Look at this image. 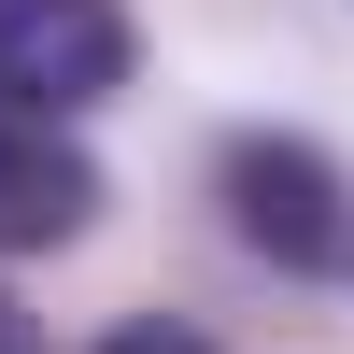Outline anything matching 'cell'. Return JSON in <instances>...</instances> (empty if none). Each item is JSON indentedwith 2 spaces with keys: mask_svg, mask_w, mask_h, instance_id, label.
<instances>
[{
  "mask_svg": "<svg viewBox=\"0 0 354 354\" xmlns=\"http://www.w3.org/2000/svg\"><path fill=\"white\" fill-rule=\"evenodd\" d=\"M213 185H227V227H241L270 270H326V255L354 241L340 227V170L312 156V142H283V128H241L213 156Z\"/></svg>",
  "mask_w": 354,
  "mask_h": 354,
  "instance_id": "2",
  "label": "cell"
},
{
  "mask_svg": "<svg viewBox=\"0 0 354 354\" xmlns=\"http://www.w3.org/2000/svg\"><path fill=\"white\" fill-rule=\"evenodd\" d=\"M113 85H128V0H0V128H57Z\"/></svg>",
  "mask_w": 354,
  "mask_h": 354,
  "instance_id": "1",
  "label": "cell"
},
{
  "mask_svg": "<svg viewBox=\"0 0 354 354\" xmlns=\"http://www.w3.org/2000/svg\"><path fill=\"white\" fill-rule=\"evenodd\" d=\"M0 354H43V340H28V312H15V298H0Z\"/></svg>",
  "mask_w": 354,
  "mask_h": 354,
  "instance_id": "5",
  "label": "cell"
},
{
  "mask_svg": "<svg viewBox=\"0 0 354 354\" xmlns=\"http://www.w3.org/2000/svg\"><path fill=\"white\" fill-rule=\"evenodd\" d=\"M100 354H213V340H198V326H113Z\"/></svg>",
  "mask_w": 354,
  "mask_h": 354,
  "instance_id": "4",
  "label": "cell"
},
{
  "mask_svg": "<svg viewBox=\"0 0 354 354\" xmlns=\"http://www.w3.org/2000/svg\"><path fill=\"white\" fill-rule=\"evenodd\" d=\"M85 213H100V170H85L71 142H43V128H0V255L71 241Z\"/></svg>",
  "mask_w": 354,
  "mask_h": 354,
  "instance_id": "3",
  "label": "cell"
}]
</instances>
